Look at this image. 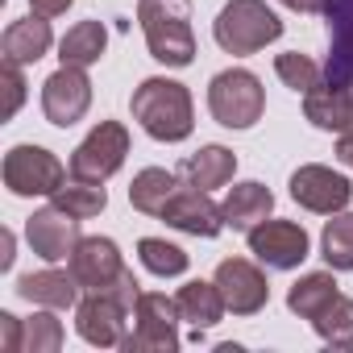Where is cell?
<instances>
[{
    "mask_svg": "<svg viewBox=\"0 0 353 353\" xmlns=\"http://www.w3.org/2000/svg\"><path fill=\"white\" fill-rule=\"evenodd\" d=\"M303 112L316 129L324 133H345L353 125V92H341V88H328V83H316L307 96H303Z\"/></svg>",
    "mask_w": 353,
    "mask_h": 353,
    "instance_id": "cell-22",
    "label": "cell"
},
{
    "mask_svg": "<svg viewBox=\"0 0 353 353\" xmlns=\"http://www.w3.org/2000/svg\"><path fill=\"white\" fill-rule=\"evenodd\" d=\"M320 254L332 270H353V212H332L320 233Z\"/></svg>",
    "mask_w": 353,
    "mask_h": 353,
    "instance_id": "cell-28",
    "label": "cell"
},
{
    "mask_svg": "<svg viewBox=\"0 0 353 353\" xmlns=\"http://www.w3.org/2000/svg\"><path fill=\"white\" fill-rule=\"evenodd\" d=\"M174 303H179V320H188V324L196 328V341H200L212 324H221V316L229 312L221 287H216V283H204V279L183 283L179 295H174Z\"/></svg>",
    "mask_w": 353,
    "mask_h": 353,
    "instance_id": "cell-20",
    "label": "cell"
},
{
    "mask_svg": "<svg viewBox=\"0 0 353 353\" xmlns=\"http://www.w3.org/2000/svg\"><path fill=\"white\" fill-rule=\"evenodd\" d=\"M50 204H59L63 212H71V216H79V221H92V216H100V212L108 208V192H104V183L71 179V183H63V188L50 196Z\"/></svg>",
    "mask_w": 353,
    "mask_h": 353,
    "instance_id": "cell-26",
    "label": "cell"
},
{
    "mask_svg": "<svg viewBox=\"0 0 353 353\" xmlns=\"http://www.w3.org/2000/svg\"><path fill=\"white\" fill-rule=\"evenodd\" d=\"M133 307L129 303H121L112 291H88L79 303H75V332L88 341V345H96V349H117L121 341H125V316H129Z\"/></svg>",
    "mask_w": 353,
    "mask_h": 353,
    "instance_id": "cell-10",
    "label": "cell"
},
{
    "mask_svg": "<svg viewBox=\"0 0 353 353\" xmlns=\"http://www.w3.org/2000/svg\"><path fill=\"white\" fill-rule=\"evenodd\" d=\"M212 38L225 54H258L283 38V21L266 9V0H229L212 21Z\"/></svg>",
    "mask_w": 353,
    "mask_h": 353,
    "instance_id": "cell-3",
    "label": "cell"
},
{
    "mask_svg": "<svg viewBox=\"0 0 353 353\" xmlns=\"http://www.w3.org/2000/svg\"><path fill=\"white\" fill-rule=\"evenodd\" d=\"M0 266H5V270L13 266V233L9 229H5V254H0Z\"/></svg>",
    "mask_w": 353,
    "mask_h": 353,
    "instance_id": "cell-37",
    "label": "cell"
},
{
    "mask_svg": "<svg viewBox=\"0 0 353 353\" xmlns=\"http://www.w3.org/2000/svg\"><path fill=\"white\" fill-rule=\"evenodd\" d=\"M233 174H237V154L225 150V145H200L196 154H188L179 162V179H188L200 192H212V188L233 183Z\"/></svg>",
    "mask_w": 353,
    "mask_h": 353,
    "instance_id": "cell-19",
    "label": "cell"
},
{
    "mask_svg": "<svg viewBox=\"0 0 353 353\" xmlns=\"http://www.w3.org/2000/svg\"><path fill=\"white\" fill-rule=\"evenodd\" d=\"M125 154H129V129L121 121H100L71 154V179L104 183L125 166Z\"/></svg>",
    "mask_w": 353,
    "mask_h": 353,
    "instance_id": "cell-7",
    "label": "cell"
},
{
    "mask_svg": "<svg viewBox=\"0 0 353 353\" xmlns=\"http://www.w3.org/2000/svg\"><path fill=\"white\" fill-rule=\"evenodd\" d=\"M174 192H179V174L162 170V166H145V170L133 174V183H129V204L137 212H145V216H158Z\"/></svg>",
    "mask_w": 353,
    "mask_h": 353,
    "instance_id": "cell-23",
    "label": "cell"
},
{
    "mask_svg": "<svg viewBox=\"0 0 353 353\" xmlns=\"http://www.w3.org/2000/svg\"><path fill=\"white\" fill-rule=\"evenodd\" d=\"M0 345L9 353H21L26 345V320H17L13 312H0Z\"/></svg>",
    "mask_w": 353,
    "mask_h": 353,
    "instance_id": "cell-33",
    "label": "cell"
},
{
    "mask_svg": "<svg viewBox=\"0 0 353 353\" xmlns=\"http://www.w3.org/2000/svg\"><path fill=\"white\" fill-rule=\"evenodd\" d=\"M0 174H5V188L13 196H21V200H30V196H54L67 183V166L50 150H42V145H13L5 154Z\"/></svg>",
    "mask_w": 353,
    "mask_h": 353,
    "instance_id": "cell-6",
    "label": "cell"
},
{
    "mask_svg": "<svg viewBox=\"0 0 353 353\" xmlns=\"http://www.w3.org/2000/svg\"><path fill=\"white\" fill-rule=\"evenodd\" d=\"M0 83H5V108H0V117H17V108L26 104V75L17 63H5L0 67Z\"/></svg>",
    "mask_w": 353,
    "mask_h": 353,
    "instance_id": "cell-32",
    "label": "cell"
},
{
    "mask_svg": "<svg viewBox=\"0 0 353 353\" xmlns=\"http://www.w3.org/2000/svg\"><path fill=\"white\" fill-rule=\"evenodd\" d=\"M291 200L307 212H320V216H332V212H345L349 200H353V183L345 174H336L332 166H320V162H307L291 174Z\"/></svg>",
    "mask_w": 353,
    "mask_h": 353,
    "instance_id": "cell-8",
    "label": "cell"
},
{
    "mask_svg": "<svg viewBox=\"0 0 353 353\" xmlns=\"http://www.w3.org/2000/svg\"><path fill=\"white\" fill-rule=\"evenodd\" d=\"M225 225H233V229H241V233H250L254 225H262L270 212H274V196H270V188L266 183H258V179H250V183H237V188H229V196H225Z\"/></svg>",
    "mask_w": 353,
    "mask_h": 353,
    "instance_id": "cell-21",
    "label": "cell"
},
{
    "mask_svg": "<svg viewBox=\"0 0 353 353\" xmlns=\"http://www.w3.org/2000/svg\"><path fill=\"white\" fill-rule=\"evenodd\" d=\"M50 42H54L50 17L30 13V17H21V21H13V26L5 30V38H0V59H5V63H17V67H30V63H38V59L50 50Z\"/></svg>",
    "mask_w": 353,
    "mask_h": 353,
    "instance_id": "cell-17",
    "label": "cell"
},
{
    "mask_svg": "<svg viewBox=\"0 0 353 353\" xmlns=\"http://www.w3.org/2000/svg\"><path fill=\"white\" fill-rule=\"evenodd\" d=\"M71 5H75V0H30V9L42 13V17H63Z\"/></svg>",
    "mask_w": 353,
    "mask_h": 353,
    "instance_id": "cell-34",
    "label": "cell"
},
{
    "mask_svg": "<svg viewBox=\"0 0 353 353\" xmlns=\"http://www.w3.org/2000/svg\"><path fill=\"white\" fill-rule=\"evenodd\" d=\"M208 112L225 129H250V125H258L262 112H266V88H262V79L254 71H245V67H229V71L212 75V83H208Z\"/></svg>",
    "mask_w": 353,
    "mask_h": 353,
    "instance_id": "cell-4",
    "label": "cell"
},
{
    "mask_svg": "<svg viewBox=\"0 0 353 353\" xmlns=\"http://www.w3.org/2000/svg\"><path fill=\"white\" fill-rule=\"evenodd\" d=\"M279 5H287V9H295V13H324L328 0H279Z\"/></svg>",
    "mask_w": 353,
    "mask_h": 353,
    "instance_id": "cell-36",
    "label": "cell"
},
{
    "mask_svg": "<svg viewBox=\"0 0 353 353\" xmlns=\"http://www.w3.org/2000/svg\"><path fill=\"white\" fill-rule=\"evenodd\" d=\"M179 303L162 291H141L133 303V332H125V353H174L179 349Z\"/></svg>",
    "mask_w": 353,
    "mask_h": 353,
    "instance_id": "cell-5",
    "label": "cell"
},
{
    "mask_svg": "<svg viewBox=\"0 0 353 353\" xmlns=\"http://www.w3.org/2000/svg\"><path fill=\"white\" fill-rule=\"evenodd\" d=\"M26 241H30V250H34L42 262H63V258H71L75 245L83 241V237H79V216L63 212L59 204H46V208H38V212L26 221Z\"/></svg>",
    "mask_w": 353,
    "mask_h": 353,
    "instance_id": "cell-12",
    "label": "cell"
},
{
    "mask_svg": "<svg viewBox=\"0 0 353 353\" xmlns=\"http://www.w3.org/2000/svg\"><path fill=\"white\" fill-rule=\"evenodd\" d=\"M133 121L154 137V141H188L196 129V108H192V92L179 79H141L133 88Z\"/></svg>",
    "mask_w": 353,
    "mask_h": 353,
    "instance_id": "cell-1",
    "label": "cell"
},
{
    "mask_svg": "<svg viewBox=\"0 0 353 353\" xmlns=\"http://www.w3.org/2000/svg\"><path fill=\"white\" fill-rule=\"evenodd\" d=\"M312 328L320 332L324 345H332V349H349V345H353V299L336 291L332 303L312 320Z\"/></svg>",
    "mask_w": 353,
    "mask_h": 353,
    "instance_id": "cell-27",
    "label": "cell"
},
{
    "mask_svg": "<svg viewBox=\"0 0 353 353\" xmlns=\"http://www.w3.org/2000/svg\"><path fill=\"white\" fill-rule=\"evenodd\" d=\"M137 21L145 46L166 67H192L196 63V30L188 0H137Z\"/></svg>",
    "mask_w": 353,
    "mask_h": 353,
    "instance_id": "cell-2",
    "label": "cell"
},
{
    "mask_svg": "<svg viewBox=\"0 0 353 353\" xmlns=\"http://www.w3.org/2000/svg\"><path fill=\"white\" fill-rule=\"evenodd\" d=\"M104 46H108V30H104L100 21H79V26H71V30L63 34L59 59H63L67 67H92V63H100Z\"/></svg>",
    "mask_w": 353,
    "mask_h": 353,
    "instance_id": "cell-24",
    "label": "cell"
},
{
    "mask_svg": "<svg viewBox=\"0 0 353 353\" xmlns=\"http://www.w3.org/2000/svg\"><path fill=\"white\" fill-rule=\"evenodd\" d=\"M137 258H141V266H145L150 274H158V279H174V274L188 270V254H183L179 245L162 241V237H141V241H137Z\"/></svg>",
    "mask_w": 353,
    "mask_h": 353,
    "instance_id": "cell-29",
    "label": "cell"
},
{
    "mask_svg": "<svg viewBox=\"0 0 353 353\" xmlns=\"http://www.w3.org/2000/svg\"><path fill=\"white\" fill-rule=\"evenodd\" d=\"M158 216H162L170 229L192 233V237H216V233L225 229V208H216V204L208 200V192H200V188H192V183L174 192Z\"/></svg>",
    "mask_w": 353,
    "mask_h": 353,
    "instance_id": "cell-16",
    "label": "cell"
},
{
    "mask_svg": "<svg viewBox=\"0 0 353 353\" xmlns=\"http://www.w3.org/2000/svg\"><path fill=\"white\" fill-rule=\"evenodd\" d=\"M92 108V79H88V67H59L46 83H42V112L50 125L59 129H71L75 121H83Z\"/></svg>",
    "mask_w": 353,
    "mask_h": 353,
    "instance_id": "cell-9",
    "label": "cell"
},
{
    "mask_svg": "<svg viewBox=\"0 0 353 353\" xmlns=\"http://www.w3.org/2000/svg\"><path fill=\"white\" fill-rule=\"evenodd\" d=\"M17 295L50 312H67L79 303V279L71 270H34L17 279Z\"/></svg>",
    "mask_w": 353,
    "mask_h": 353,
    "instance_id": "cell-18",
    "label": "cell"
},
{
    "mask_svg": "<svg viewBox=\"0 0 353 353\" xmlns=\"http://www.w3.org/2000/svg\"><path fill=\"white\" fill-rule=\"evenodd\" d=\"M67 262H71V274L79 279L83 291H112L129 270L121 258V245L112 237H83Z\"/></svg>",
    "mask_w": 353,
    "mask_h": 353,
    "instance_id": "cell-13",
    "label": "cell"
},
{
    "mask_svg": "<svg viewBox=\"0 0 353 353\" xmlns=\"http://www.w3.org/2000/svg\"><path fill=\"white\" fill-rule=\"evenodd\" d=\"M336 158L353 170V125H349L345 133H336Z\"/></svg>",
    "mask_w": 353,
    "mask_h": 353,
    "instance_id": "cell-35",
    "label": "cell"
},
{
    "mask_svg": "<svg viewBox=\"0 0 353 353\" xmlns=\"http://www.w3.org/2000/svg\"><path fill=\"white\" fill-rule=\"evenodd\" d=\"M332 295H336V279H332L328 270H312V274H303L299 283H291L287 307H291L299 320H316V316L332 303Z\"/></svg>",
    "mask_w": 353,
    "mask_h": 353,
    "instance_id": "cell-25",
    "label": "cell"
},
{
    "mask_svg": "<svg viewBox=\"0 0 353 353\" xmlns=\"http://www.w3.org/2000/svg\"><path fill=\"white\" fill-rule=\"evenodd\" d=\"M59 349H63V324L50 316V307L34 312L26 320V345H21V353H59Z\"/></svg>",
    "mask_w": 353,
    "mask_h": 353,
    "instance_id": "cell-31",
    "label": "cell"
},
{
    "mask_svg": "<svg viewBox=\"0 0 353 353\" xmlns=\"http://www.w3.org/2000/svg\"><path fill=\"white\" fill-rule=\"evenodd\" d=\"M212 283L221 287L225 307H229L233 316H254V312H262L266 299H270L266 274H262L254 262H245V258H225V262L216 266Z\"/></svg>",
    "mask_w": 353,
    "mask_h": 353,
    "instance_id": "cell-14",
    "label": "cell"
},
{
    "mask_svg": "<svg viewBox=\"0 0 353 353\" xmlns=\"http://www.w3.org/2000/svg\"><path fill=\"white\" fill-rule=\"evenodd\" d=\"M324 21H328V59L320 83L353 92V0H328Z\"/></svg>",
    "mask_w": 353,
    "mask_h": 353,
    "instance_id": "cell-15",
    "label": "cell"
},
{
    "mask_svg": "<svg viewBox=\"0 0 353 353\" xmlns=\"http://www.w3.org/2000/svg\"><path fill=\"white\" fill-rule=\"evenodd\" d=\"M250 254L266 266V270H295L303 258H307V233H303V225H295V221H262V225H254L250 233Z\"/></svg>",
    "mask_w": 353,
    "mask_h": 353,
    "instance_id": "cell-11",
    "label": "cell"
},
{
    "mask_svg": "<svg viewBox=\"0 0 353 353\" xmlns=\"http://www.w3.org/2000/svg\"><path fill=\"white\" fill-rule=\"evenodd\" d=\"M274 75L291 88V92H299V96H307L320 79H324V67L316 63V59H307V54H299V50H287V54H279L274 59Z\"/></svg>",
    "mask_w": 353,
    "mask_h": 353,
    "instance_id": "cell-30",
    "label": "cell"
}]
</instances>
